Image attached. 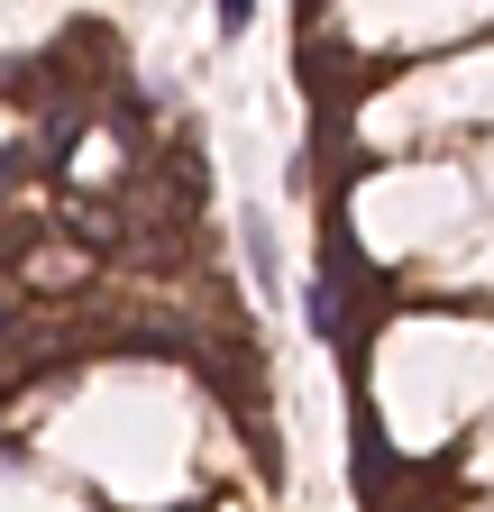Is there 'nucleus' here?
Masks as SVG:
<instances>
[{"mask_svg": "<svg viewBox=\"0 0 494 512\" xmlns=\"http://www.w3.org/2000/svg\"><path fill=\"white\" fill-rule=\"evenodd\" d=\"M0 366H10V302H0Z\"/></svg>", "mask_w": 494, "mask_h": 512, "instance_id": "nucleus-1", "label": "nucleus"}]
</instances>
